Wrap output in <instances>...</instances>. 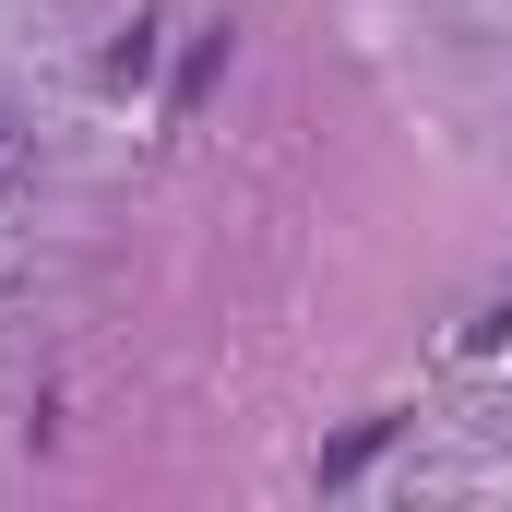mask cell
Listing matches in <instances>:
<instances>
[{"mask_svg": "<svg viewBox=\"0 0 512 512\" xmlns=\"http://www.w3.org/2000/svg\"><path fill=\"white\" fill-rule=\"evenodd\" d=\"M393 441V417H370V429H346V441H334V453H322V477H358V465H370V453H382Z\"/></svg>", "mask_w": 512, "mask_h": 512, "instance_id": "1", "label": "cell"}, {"mask_svg": "<svg viewBox=\"0 0 512 512\" xmlns=\"http://www.w3.org/2000/svg\"><path fill=\"white\" fill-rule=\"evenodd\" d=\"M12 167H24V143H12V120H0V179H12Z\"/></svg>", "mask_w": 512, "mask_h": 512, "instance_id": "2", "label": "cell"}]
</instances>
